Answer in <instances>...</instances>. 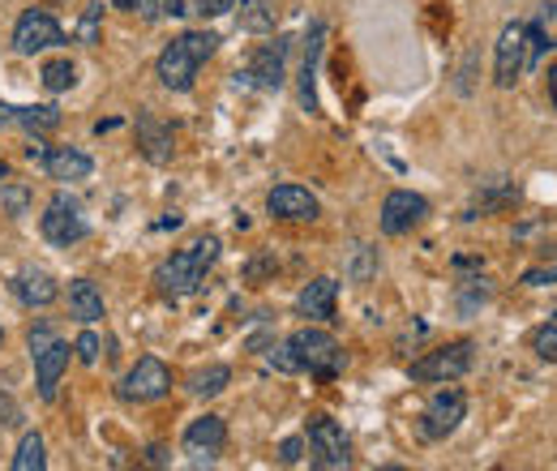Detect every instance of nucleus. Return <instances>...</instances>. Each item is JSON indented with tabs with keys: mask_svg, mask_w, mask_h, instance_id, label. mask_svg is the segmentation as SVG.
<instances>
[{
	"mask_svg": "<svg viewBox=\"0 0 557 471\" xmlns=\"http://www.w3.org/2000/svg\"><path fill=\"white\" fill-rule=\"evenodd\" d=\"M172 391V369L159 360V356H141L138 364L121 377V386H116V395L125 399V404H154V399H163Z\"/></svg>",
	"mask_w": 557,
	"mask_h": 471,
	"instance_id": "nucleus-11",
	"label": "nucleus"
},
{
	"mask_svg": "<svg viewBox=\"0 0 557 471\" xmlns=\"http://www.w3.org/2000/svg\"><path fill=\"white\" fill-rule=\"evenodd\" d=\"M214 262H219V236H198V240H189L185 249H176L172 258H163L154 267V292L163 300H172V305L189 300V296L202 292Z\"/></svg>",
	"mask_w": 557,
	"mask_h": 471,
	"instance_id": "nucleus-1",
	"label": "nucleus"
},
{
	"mask_svg": "<svg viewBox=\"0 0 557 471\" xmlns=\"http://www.w3.org/2000/svg\"><path fill=\"white\" fill-rule=\"evenodd\" d=\"M0 181H9V168H4V159H0Z\"/></svg>",
	"mask_w": 557,
	"mask_h": 471,
	"instance_id": "nucleus-42",
	"label": "nucleus"
},
{
	"mask_svg": "<svg viewBox=\"0 0 557 471\" xmlns=\"http://www.w3.org/2000/svg\"><path fill=\"white\" fill-rule=\"evenodd\" d=\"M528 52H532L528 22H506L502 35H497V48H493V86L510 90L528 69Z\"/></svg>",
	"mask_w": 557,
	"mask_h": 471,
	"instance_id": "nucleus-7",
	"label": "nucleus"
},
{
	"mask_svg": "<svg viewBox=\"0 0 557 471\" xmlns=\"http://www.w3.org/2000/svg\"><path fill=\"white\" fill-rule=\"evenodd\" d=\"M267 364H271V369H278V373H300V360H296V351H292L287 343H278V347H271Z\"/></svg>",
	"mask_w": 557,
	"mask_h": 471,
	"instance_id": "nucleus-31",
	"label": "nucleus"
},
{
	"mask_svg": "<svg viewBox=\"0 0 557 471\" xmlns=\"http://www.w3.org/2000/svg\"><path fill=\"white\" fill-rule=\"evenodd\" d=\"M26 347H30V360H35V386H39V399H44V404H57V395H61V377H65V369H70L73 347L57 335L48 322L30 326Z\"/></svg>",
	"mask_w": 557,
	"mask_h": 471,
	"instance_id": "nucleus-3",
	"label": "nucleus"
},
{
	"mask_svg": "<svg viewBox=\"0 0 557 471\" xmlns=\"http://www.w3.org/2000/svg\"><path fill=\"white\" fill-rule=\"evenodd\" d=\"M322 48H326V26L313 22L305 35V65H300V103L318 116V65H322Z\"/></svg>",
	"mask_w": 557,
	"mask_h": 471,
	"instance_id": "nucleus-21",
	"label": "nucleus"
},
{
	"mask_svg": "<svg viewBox=\"0 0 557 471\" xmlns=\"http://www.w3.org/2000/svg\"><path fill=\"white\" fill-rule=\"evenodd\" d=\"M39 77H44V86H48L52 95H61V90H73V86H77V65H73L70 57H61V61H48Z\"/></svg>",
	"mask_w": 557,
	"mask_h": 471,
	"instance_id": "nucleus-26",
	"label": "nucleus"
},
{
	"mask_svg": "<svg viewBox=\"0 0 557 471\" xmlns=\"http://www.w3.org/2000/svg\"><path fill=\"white\" fill-rule=\"evenodd\" d=\"M159 13H172V17H185L194 9H185V0H159Z\"/></svg>",
	"mask_w": 557,
	"mask_h": 471,
	"instance_id": "nucleus-39",
	"label": "nucleus"
},
{
	"mask_svg": "<svg viewBox=\"0 0 557 471\" xmlns=\"http://www.w3.org/2000/svg\"><path fill=\"white\" fill-rule=\"evenodd\" d=\"M73 356H77L82 364H95V360H99V335H95V331H82L77 343H73Z\"/></svg>",
	"mask_w": 557,
	"mask_h": 471,
	"instance_id": "nucleus-33",
	"label": "nucleus"
},
{
	"mask_svg": "<svg viewBox=\"0 0 557 471\" xmlns=\"http://www.w3.org/2000/svg\"><path fill=\"white\" fill-rule=\"evenodd\" d=\"M472 369V343L468 338H455V343H446V347H433V351H424L420 360L408 364V377L412 382H455V377H463Z\"/></svg>",
	"mask_w": 557,
	"mask_h": 471,
	"instance_id": "nucleus-6",
	"label": "nucleus"
},
{
	"mask_svg": "<svg viewBox=\"0 0 557 471\" xmlns=\"http://www.w3.org/2000/svg\"><path fill=\"white\" fill-rule=\"evenodd\" d=\"M305 446H309V455H313V468H322V471L348 468L351 463L348 433H344L331 416H313V420H309V429H305Z\"/></svg>",
	"mask_w": 557,
	"mask_h": 471,
	"instance_id": "nucleus-8",
	"label": "nucleus"
},
{
	"mask_svg": "<svg viewBox=\"0 0 557 471\" xmlns=\"http://www.w3.org/2000/svg\"><path fill=\"white\" fill-rule=\"evenodd\" d=\"M214 48H219V35H214V30H185L181 39H172V44L159 52L154 77H159L168 90H194V82H198L202 65L214 57Z\"/></svg>",
	"mask_w": 557,
	"mask_h": 471,
	"instance_id": "nucleus-2",
	"label": "nucleus"
},
{
	"mask_svg": "<svg viewBox=\"0 0 557 471\" xmlns=\"http://www.w3.org/2000/svg\"><path fill=\"white\" fill-rule=\"evenodd\" d=\"M70 313L82 326H90V322L103 318V292L90 278H70Z\"/></svg>",
	"mask_w": 557,
	"mask_h": 471,
	"instance_id": "nucleus-23",
	"label": "nucleus"
},
{
	"mask_svg": "<svg viewBox=\"0 0 557 471\" xmlns=\"http://www.w3.org/2000/svg\"><path fill=\"white\" fill-rule=\"evenodd\" d=\"M48 468V442H44V433H22V442H17V450H13V471H44Z\"/></svg>",
	"mask_w": 557,
	"mask_h": 471,
	"instance_id": "nucleus-24",
	"label": "nucleus"
},
{
	"mask_svg": "<svg viewBox=\"0 0 557 471\" xmlns=\"http://www.w3.org/2000/svg\"><path fill=\"white\" fill-rule=\"evenodd\" d=\"M0 347H4V331H0Z\"/></svg>",
	"mask_w": 557,
	"mask_h": 471,
	"instance_id": "nucleus-43",
	"label": "nucleus"
},
{
	"mask_svg": "<svg viewBox=\"0 0 557 471\" xmlns=\"http://www.w3.org/2000/svg\"><path fill=\"white\" fill-rule=\"evenodd\" d=\"M287 82V35H275L271 44H262L249 65L236 69V86H253V90H278Z\"/></svg>",
	"mask_w": 557,
	"mask_h": 471,
	"instance_id": "nucleus-9",
	"label": "nucleus"
},
{
	"mask_svg": "<svg viewBox=\"0 0 557 471\" xmlns=\"http://www.w3.org/2000/svg\"><path fill=\"white\" fill-rule=\"evenodd\" d=\"M112 9L138 13V17H159V0H112Z\"/></svg>",
	"mask_w": 557,
	"mask_h": 471,
	"instance_id": "nucleus-34",
	"label": "nucleus"
},
{
	"mask_svg": "<svg viewBox=\"0 0 557 471\" xmlns=\"http://www.w3.org/2000/svg\"><path fill=\"white\" fill-rule=\"evenodd\" d=\"M549 103L557 108V65L549 69Z\"/></svg>",
	"mask_w": 557,
	"mask_h": 471,
	"instance_id": "nucleus-40",
	"label": "nucleus"
},
{
	"mask_svg": "<svg viewBox=\"0 0 557 471\" xmlns=\"http://www.w3.org/2000/svg\"><path fill=\"white\" fill-rule=\"evenodd\" d=\"M39 232H44V240H48V245L70 249V245H77V240L90 232V223H86L82 206L73 202L70 194H57V198L48 202V210L39 214Z\"/></svg>",
	"mask_w": 557,
	"mask_h": 471,
	"instance_id": "nucleus-10",
	"label": "nucleus"
},
{
	"mask_svg": "<svg viewBox=\"0 0 557 471\" xmlns=\"http://www.w3.org/2000/svg\"><path fill=\"white\" fill-rule=\"evenodd\" d=\"M267 210L283 223H313L322 214V202L300 185H278V189L267 194Z\"/></svg>",
	"mask_w": 557,
	"mask_h": 471,
	"instance_id": "nucleus-15",
	"label": "nucleus"
},
{
	"mask_svg": "<svg viewBox=\"0 0 557 471\" xmlns=\"http://www.w3.org/2000/svg\"><path fill=\"white\" fill-rule=\"evenodd\" d=\"M77 39H82V44H99V0H95V4H86L82 26H77Z\"/></svg>",
	"mask_w": 557,
	"mask_h": 471,
	"instance_id": "nucleus-32",
	"label": "nucleus"
},
{
	"mask_svg": "<svg viewBox=\"0 0 557 471\" xmlns=\"http://www.w3.org/2000/svg\"><path fill=\"white\" fill-rule=\"evenodd\" d=\"M227 382H232V369L227 364H207V369H198L194 377H189V395L194 399H214V395H223L227 391Z\"/></svg>",
	"mask_w": 557,
	"mask_h": 471,
	"instance_id": "nucleus-25",
	"label": "nucleus"
},
{
	"mask_svg": "<svg viewBox=\"0 0 557 471\" xmlns=\"http://www.w3.org/2000/svg\"><path fill=\"white\" fill-rule=\"evenodd\" d=\"M463 416H468V395L455 391V386H446V391H437L424 404V411H420V437L424 442H446L463 424Z\"/></svg>",
	"mask_w": 557,
	"mask_h": 471,
	"instance_id": "nucleus-12",
	"label": "nucleus"
},
{
	"mask_svg": "<svg viewBox=\"0 0 557 471\" xmlns=\"http://www.w3.org/2000/svg\"><path fill=\"white\" fill-rule=\"evenodd\" d=\"M0 424H9V429L22 424V407L13 404V395H4V391H0Z\"/></svg>",
	"mask_w": 557,
	"mask_h": 471,
	"instance_id": "nucleus-36",
	"label": "nucleus"
},
{
	"mask_svg": "<svg viewBox=\"0 0 557 471\" xmlns=\"http://www.w3.org/2000/svg\"><path fill=\"white\" fill-rule=\"evenodd\" d=\"M61 125V112L52 103H35V108H13V103H0V129H22V134H52Z\"/></svg>",
	"mask_w": 557,
	"mask_h": 471,
	"instance_id": "nucleus-19",
	"label": "nucleus"
},
{
	"mask_svg": "<svg viewBox=\"0 0 557 471\" xmlns=\"http://www.w3.org/2000/svg\"><path fill=\"white\" fill-rule=\"evenodd\" d=\"M138 150L146 154V163L168 168V163L176 159V137H172V125H163L154 112H138Z\"/></svg>",
	"mask_w": 557,
	"mask_h": 471,
	"instance_id": "nucleus-16",
	"label": "nucleus"
},
{
	"mask_svg": "<svg viewBox=\"0 0 557 471\" xmlns=\"http://www.w3.org/2000/svg\"><path fill=\"white\" fill-rule=\"evenodd\" d=\"M0 210L9 219H22L30 210V189L22 181H0Z\"/></svg>",
	"mask_w": 557,
	"mask_h": 471,
	"instance_id": "nucleus-27",
	"label": "nucleus"
},
{
	"mask_svg": "<svg viewBox=\"0 0 557 471\" xmlns=\"http://www.w3.org/2000/svg\"><path fill=\"white\" fill-rule=\"evenodd\" d=\"M65 26L48 13V9H26L13 26V52L17 57H39V52H52V48H65Z\"/></svg>",
	"mask_w": 557,
	"mask_h": 471,
	"instance_id": "nucleus-5",
	"label": "nucleus"
},
{
	"mask_svg": "<svg viewBox=\"0 0 557 471\" xmlns=\"http://www.w3.org/2000/svg\"><path fill=\"white\" fill-rule=\"evenodd\" d=\"M44 172L52 176V181H61V185H73V181H90V172H95V159L86 154V150H77V146H52V150H44Z\"/></svg>",
	"mask_w": 557,
	"mask_h": 471,
	"instance_id": "nucleus-18",
	"label": "nucleus"
},
{
	"mask_svg": "<svg viewBox=\"0 0 557 471\" xmlns=\"http://www.w3.org/2000/svg\"><path fill=\"white\" fill-rule=\"evenodd\" d=\"M523 283H528V287H545V283H557V267L554 270H545V267L528 270V274H523Z\"/></svg>",
	"mask_w": 557,
	"mask_h": 471,
	"instance_id": "nucleus-38",
	"label": "nucleus"
},
{
	"mask_svg": "<svg viewBox=\"0 0 557 471\" xmlns=\"http://www.w3.org/2000/svg\"><path fill=\"white\" fill-rule=\"evenodd\" d=\"M232 9H236V0H194V13H202V17H223Z\"/></svg>",
	"mask_w": 557,
	"mask_h": 471,
	"instance_id": "nucleus-35",
	"label": "nucleus"
},
{
	"mask_svg": "<svg viewBox=\"0 0 557 471\" xmlns=\"http://www.w3.org/2000/svg\"><path fill=\"white\" fill-rule=\"evenodd\" d=\"M13 296H17L26 309H48V305L61 296V283L44 267H22L13 274Z\"/></svg>",
	"mask_w": 557,
	"mask_h": 471,
	"instance_id": "nucleus-17",
	"label": "nucleus"
},
{
	"mask_svg": "<svg viewBox=\"0 0 557 471\" xmlns=\"http://www.w3.org/2000/svg\"><path fill=\"white\" fill-rule=\"evenodd\" d=\"M300 450H305V437H287V442L278 446V459H283V463H300Z\"/></svg>",
	"mask_w": 557,
	"mask_h": 471,
	"instance_id": "nucleus-37",
	"label": "nucleus"
},
{
	"mask_svg": "<svg viewBox=\"0 0 557 471\" xmlns=\"http://www.w3.org/2000/svg\"><path fill=\"white\" fill-rule=\"evenodd\" d=\"M181 446H185L189 463H198V468L214 463V459L223 455V446H227V424H223V416H210L207 411V416L189 420V429H185Z\"/></svg>",
	"mask_w": 557,
	"mask_h": 471,
	"instance_id": "nucleus-13",
	"label": "nucleus"
},
{
	"mask_svg": "<svg viewBox=\"0 0 557 471\" xmlns=\"http://www.w3.org/2000/svg\"><path fill=\"white\" fill-rule=\"evenodd\" d=\"M240 26L245 30H271L275 26V9L267 0H240Z\"/></svg>",
	"mask_w": 557,
	"mask_h": 471,
	"instance_id": "nucleus-28",
	"label": "nucleus"
},
{
	"mask_svg": "<svg viewBox=\"0 0 557 471\" xmlns=\"http://www.w3.org/2000/svg\"><path fill=\"white\" fill-rule=\"evenodd\" d=\"M528 343H532V351H536L541 360H557V322H545V326H536Z\"/></svg>",
	"mask_w": 557,
	"mask_h": 471,
	"instance_id": "nucleus-29",
	"label": "nucleus"
},
{
	"mask_svg": "<svg viewBox=\"0 0 557 471\" xmlns=\"http://www.w3.org/2000/svg\"><path fill=\"white\" fill-rule=\"evenodd\" d=\"M287 347L296 351V360H300V373H313V377H335L339 369H344V347H339V338L331 335V331H322V326H300L296 335H287Z\"/></svg>",
	"mask_w": 557,
	"mask_h": 471,
	"instance_id": "nucleus-4",
	"label": "nucleus"
},
{
	"mask_svg": "<svg viewBox=\"0 0 557 471\" xmlns=\"http://www.w3.org/2000/svg\"><path fill=\"white\" fill-rule=\"evenodd\" d=\"M351 253H356V258H351V283H369V274H373V270H377V262H373V253H369V245H351Z\"/></svg>",
	"mask_w": 557,
	"mask_h": 471,
	"instance_id": "nucleus-30",
	"label": "nucleus"
},
{
	"mask_svg": "<svg viewBox=\"0 0 557 471\" xmlns=\"http://www.w3.org/2000/svg\"><path fill=\"white\" fill-rule=\"evenodd\" d=\"M424 219H429V202L420 194H412V189H395L382 202L377 227H382V236H408V232H417Z\"/></svg>",
	"mask_w": 557,
	"mask_h": 471,
	"instance_id": "nucleus-14",
	"label": "nucleus"
},
{
	"mask_svg": "<svg viewBox=\"0 0 557 471\" xmlns=\"http://www.w3.org/2000/svg\"><path fill=\"white\" fill-rule=\"evenodd\" d=\"M150 463H168V450L163 446H150Z\"/></svg>",
	"mask_w": 557,
	"mask_h": 471,
	"instance_id": "nucleus-41",
	"label": "nucleus"
},
{
	"mask_svg": "<svg viewBox=\"0 0 557 471\" xmlns=\"http://www.w3.org/2000/svg\"><path fill=\"white\" fill-rule=\"evenodd\" d=\"M528 44H532V52H528V69L536 65L549 48H557V0H545V4L536 9V17L528 22Z\"/></svg>",
	"mask_w": 557,
	"mask_h": 471,
	"instance_id": "nucleus-22",
	"label": "nucleus"
},
{
	"mask_svg": "<svg viewBox=\"0 0 557 471\" xmlns=\"http://www.w3.org/2000/svg\"><path fill=\"white\" fill-rule=\"evenodd\" d=\"M335 300H339V283L322 274V278H313V283L300 287L296 313L309 318V322H331V318H335Z\"/></svg>",
	"mask_w": 557,
	"mask_h": 471,
	"instance_id": "nucleus-20",
	"label": "nucleus"
}]
</instances>
